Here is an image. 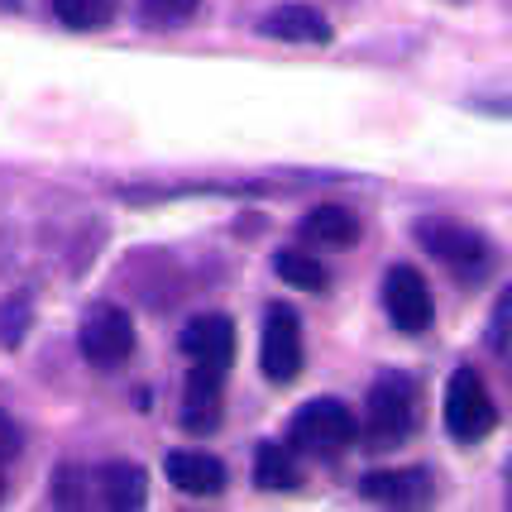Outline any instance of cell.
Returning a JSON list of instances; mask_svg holds the SVG:
<instances>
[{
	"mask_svg": "<svg viewBox=\"0 0 512 512\" xmlns=\"http://www.w3.org/2000/svg\"><path fill=\"white\" fill-rule=\"evenodd\" d=\"M120 0H53V15L67 29H101L115 15Z\"/></svg>",
	"mask_w": 512,
	"mask_h": 512,
	"instance_id": "cell-17",
	"label": "cell"
},
{
	"mask_svg": "<svg viewBox=\"0 0 512 512\" xmlns=\"http://www.w3.org/2000/svg\"><path fill=\"white\" fill-rule=\"evenodd\" d=\"M24 316H29V302H24V297H10V302H5V312H0V321H5V340H10V345H20Z\"/></svg>",
	"mask_w": 512,
	"mask_h": 512,
	"instance_id": "cell-20",
	"label": "cell"
},
{
	"mask_svg": "<svg viewBox=\"0 0 512 512\" xmlns=\"http://www.w3.org/2000/svg\"><path fill=\"white\" fill-rule=\"evenodd\" d=\"M178 345L192 364L230 369V359H235V321H230V316L206 312V316H197V321H187V331H182Z\"/></svg>",
	"mask_w": 512,
	"mask_h": 512,
	"instance_id": "cell-9",
	"label": "cell"
},
{
	"mask_svg": "<svg viewBox=\"0 0 512 512\" xmlns=\"http://www.w3.org/2000/svg\"><path fill=\"white\" fill-rule=\"evenodd\" d=\"M268 39H283V44H331L335 29L331 20L316 10V5H278V10H268L264 20H259Z\"/></svg>",
	"mask_w": 512,
	"mask_h": 512,
	"instance_id": "cell-11",
	"label": "cell"
},
{
	"mask_svg": "<svg viewBox=\"0 0 512 512\" xmlns=\"http://www.w3.org/2000/svg\"><path fill=\"white\" fill-rule=\"evenodd\" d=\"M77 345H82V359L91 369H115L134 355V321L125 307H96V312L82 321L77 331Z\"/></svg>",
	"mask_w": 512,
	"mask_h": 512,
	"instance_id": "cell-7",
	"label": "cell"
},
{
	"mask_svg": "<svg viewBox=\"0 0 512 512\" xmlns=\"http://www.w3.org/2000/svg\"><path fill=\"white\" fill-rule=\"evenodd\" d=\"M163 469H168V479H173L182 493L211 498V493L225 489V465L216 455H206V450H173V455L163 460Z\"/></svg>",
	"mask_w": 512,
	"mask_h": 512,
	"instance_id": "cell-13",
	"label": "cell"
},
{
	"mask_svg": "<svg viewBox=\"0 0 512 512\" xmlns=\"http://www.w3.org/2000/svg\"><path fill=\"white\" fill-rule=\"evenodd\" d=\"M254 484L259 489H297V460H292L288 446H259L254 450Z\"/></svg>",
	"mask_w": 512,
	"mask_h": 512,
	"instance_id": "cell-15",
	"label": "cell"
},
{
	"mask_svg": "<svg viewBox=\"0 0 512 512\" xmlns=\"http://www.w3.org/2000/svg\"><path fill=\"white\" fill-rule=\"evenodd\" d=\"M512 335V288L498 297V307H493V321H489V345L493 350H503Z\"/></svg>",
	"mask_w": 512,
	"mask_h": 512,
	"instance_id": "cell-19",
	"label": "cell"
},
{
	"mask_svg": "<svg viewBox=\"0 0 512 512\" xmlns=\"http://www.w3.org/2000/svg\"><path fill=\"white\" fill-rule=\"evenodd\" d=\"M259 369L273 383H292L302 374V321L288 302H273L264 312V340H259Z\"/></svg>",
	"mask_w": 512,
	"mask_h": 512,
	"instance_id": "cell-5",
	"label": "cell"
},
{
	"mask_svg": "<svg viewBox=\"0 0 512 512\" xmlns=\"http://www.w3.org/2000/svg\"><path fill=\"white\" fill-rule=\"evenodd\" d=\"M0 498H5V479H0Z\"/></svg>",
	"mask_w": 512,
	"mask_h": 512,
	"instance_id": "cell-22",
	"label": "cell"
},
{
	"mask_svg": "<svg viewBox=\"0 0 512 512\" xmlns=\"http://www.w3.org/2000/svg\"><path fill=\"white\" fill-rule=\"evenodd\" d=\"M359 493L383 508H417V503H431V474L426 469H374L364 474Z\"/></svg>",
	"mask_w": 512,
	"mask_h": 512,
	"instance_id": "cell-10",
	"label": "cell"
},
{
	"mask_svg": "<svg viewBox=\"0 0 512 512\" xmlns=\"http://www.w3.org/2000/svg\"><path fill=\"white\" fill-rule=\"evenodd\" d=\"M144 493H149V474L139 465L115 460V465L101 469V498L111 508H144Z\"/></svg>",
	"mask_w": 512,
	"mask_h": 512,
	"instance_id": "cell-14",
	"label": "cell"
},
{
	"mask_svg": "<svg viewBox=\"0 0 512 512\" xmlns=\"http://www.w3.org/2000/svg\"><path fill=\"white\" fill-rule=\"evenodd\" d=\"M412 235H417V245L426 254H436L450 273H460V278H479V273H489L493 264V245L465 221H450V216H422V221L412 225Z\"/></svg>",
	"mask_w": 512,
	"mask_h": 512,
	"instance_id": "cell-2",
	"label": "cell"
},
{
	"mask_svg": "<svg viewBox=\"0 0 512 512\" xmlns=\"http://www.w3.org/2000/svg\"><path fill=\"white\" fill-rule=\"evenodd\" d=\"M359 230H364V225H359L355 211H350V206H335V201L312 206V211H307V221L297 225L302 245H312V249H355Z\"/></svg>",
	"mask_w": 512,
	"mask_h": 512,
	"instance_id": "cell-12",
	"label": "cell"
},
{
	"mask_svg": "<svg viewBox=\"0 0 512 512\" xmlns=\"http://www.w3.org/2000/svg\"><path fill=\"white\" fill-rule=\"evenodd\" d=\"M221 383H225V369H211V364H192L187 369V383H182V426L192 436H211L221 426Z\"/></svg>",
	"mask_w": 512,
	"mask_h": 512,
	"instance_id": "cell-8",
	"label": "cell"
},
{
	"mask_svg": "<svg viewBox=\"0 0 512 512\" xmlns=\"http://www.w3.org/2000/svg\"><path fill=\"white\" fill-rule=\"evenodd\" d=\"M498 422V407H493L489 388L474 369H455L446 383V431L455 441H484Z\"/></svg>",
	"mask_w": 512,
	"mask_h": 512,
	"instance_id": "cell-4",
	"label": "cell"
},
{
	"mask_svg": "<svg viewBox=\"0 0 512 512\" xmlns=\"http://www.w3.org/2000/svg\"><path fill=\"white\" fill-rule=\"evenodd\" d=\"M273 268H278V278H283V283H292V288H302V292H326L331 288L326 264H321L316 254H302V249H283Z\"/></svg>",
	"mask_w": 512,
	"mask_h": 512,
	"instance_id": "cell-16",
	"label": "cell"
},
{
	"mask_svg": "<svg viewBox=\"0 0 512 512\" xmlns=\"http://www.w3.org/2000/svg\"><path fill=\"white\" fill-rule=\"evenodd\" d=\"M422 422V407H417V383L398 374V369H388L374 379L369 388V446L379 450H393L402 446L412 431Z\"/></svg>",
	"mask_w": 512,
	"mask_h": 512,
	"instance_id": "cell-1",
	"label": "cell"
},
{
	"mask_svg": "<svg viewBox=\"0 0 512 512\" xmlns=\"http://www.w3.org/2000/svg\"><path fill=\"white\" fill-rule=\"evenodd\" d=\"M355 436H359V422L340 398L302 402V412L288 426V441L297 450H307V455H340L345 446H355Z\"/></svg>",
	"mask_w": 512,
	"mask_h": 512,
	"instance_id": "cell-3",
	"label": "cell"
},
{
	"mask_svg": "<svg viewBox=\"0 0 512 512\" xmlns=\"http://www.w3.org/2000/svg\"><path fill=\"white\" fill-rule=\"evenodd\" d=\"M201 10V0H139V20L149 29H182Z\"/></svg>",
	"mask_w": 512,
	"mask_h": 512,
	"instance_id": "cell-18",
	"label": "cell"
},
{
	"mask_svg": "<svg viewBox=\"0 0 512 512\" xmlns=\"http://www.w3.org/2000/svg\"><path fill=\"white\" fill-rule=\"evenodd\" d=\"M383 312H388V321H393L402 335L431 331V321H436V302H431L426 278L412 264L388 268V278H383Z\"/></svg>",
	"mask_w": 512,
	"mask_h": 512,
	"instance_id": "cell-6",
	"label": "cell"
},
{
	"mask_svg": "<svg viewBox=\"0 0 512 512\" xmlns=\"http://www.w3.org/2000/svg\"><path fill=\"white\" fill-rule=\"evenodd\" d=\"M20 446H24L20 422H15L10 412H0V465H5V460H15V455H20Z\"/></svg>",
	"mask_w": 512,
	"mask_h": 512,
	"instance_id": "cell-21",
	"label": "cell"
}]
</instances>
